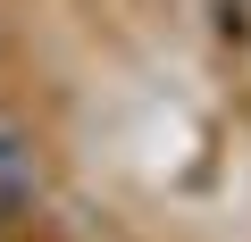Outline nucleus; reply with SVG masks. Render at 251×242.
<instances>
[{
  "instance_id": "f257e3e1",
  "label": "nucleus",
  "mask_w": 251,
  "mask_h": 242,
  "mask_svg": "<svg viewBox=\"0 0 251 242\" xmlns=\"http://www.w3.org/2000/svg\"><path fill=\"white\" fill-rule=\"evenodd\" d=\"M34 184H42V176H34V142L9 126V117H0V217L25 209V200H34Z\"/></svg>"
}]
</instances>
